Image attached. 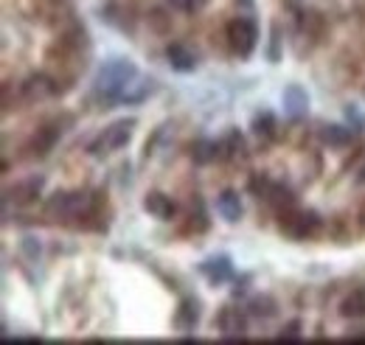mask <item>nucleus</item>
I'll return each instance as SVG.
<instances>
[{
	"label": "nucleus",
	"instance_id": "obj_1",
	"mask_svg": "<svg viewBox=\"0 0 365 345\" xmlns=\"http://www.w3.org/2000/svg\"><path fill=\"white\" fill-rule=\"evenodd\" d=\"M138 79L135 62L130 59H110L98 68L96 79H93V93L104 101V104H121L124 93Z\"/></svg>",
	"mask_w": 365,
	"mask_h": 345
},
{
	"label": "nucleus",
	"instance_id": "obj_2",
	"mask_svg": "<svg viewBox=\"0 0 365 345\" xmlns=\"http://www.w3.org/2000/svg\"><path fill=\"white\" fill-rule=\"evenodd\" d=\"M93 214V197L88 191H56L51 194L46 202V216L56 222H68V219H88Z\"/></svg>",
	"mask_w": 365,
	"mask_h": 345
},
{
	"label": "nucleus",
	"instance_id": "obj_3",
	"mask_svg": "<svg viewBox=\"0 0 365 345\" xmlns=\"http://www.w3.org/2000/svg\"><path fill=\"white\" fill-rule=\"evenodd\" d=\"M135 124H138L135 118H118V121H113V124L88 146V152H91L93 158H101V155H110V152L124 149V146L130 143V138H133Z\"/></svg>",
	"mask_w": 365,
	"mask_h": 345
},
{
	"label": "nucleus",
	"instance_id": "obj_4",
	"mask_svg": "<svg viewBox=\"0 0 365 345\" xmlns=\"http://www.w3.org/2000/svg\"><path fill=\"white\" fill-rule=\"evenodd\" d=\"M228 43L236 56L247 59V56L256 51V43H259V26H256V20H250V17H236V20H230Z\"/></svg>",
	"mask_w": 365,
	"mask_h": 345
},
{
	"label": "nucleus",
	"instance_id": "obj_5",
	"mask_svg": "<svg viewBox=\"0 0 365 345\" xmlns=\"http://www.w3.org/2000/svg\"><path fill=\"white\" fill-rule=\"evenodd\" d=\"M320 227H323V222H320V216L315 211H284L281 216V230L289 236V239H312V236H318Z\"/></svg>",
	"mask_w": 365,
	"mask_h": 345
},
{
	"label": "nucleus",
	"instance_id": "obj_6",
	"mask_svg": "<svg viewBox=\"0 0 365 345\" xmlns=\"http://www.w3.org/2000/svg\"><path fill=\"white\" fill-rule=\"evenodd\" d=\"M281 101H284V113H287L292 121L307 118V113H309V93H307L301 85H287V87H284Z\"/></svg>",
	"mask_w": 365,
	"mask_h": 345
},
{
	"label": "nucleus",
	"instance_id": "obj_7",
	"mask_svg": "<svg viewBox=\"0 0 365 345\" xmlns=\"http://www.w3.org/2000/svg\"><path fill=\"white\" fill-rule=\"evenodd\" d=\"M200 275H205V281L214 287L228 284L233 278V261L230 256H211V259L200 261Z\"/></svg>",
	"mask_w": 365,
	"mask_h": 345
},
{
	"label": "nucleus",
	"instance_id": "obj_8",
	"mask_svg": "<svg viewBox=\"0 0 365 345\" xmlns=\"http://www.w3.org/2000/svg\"><path fill=\"white\" fill-rule=\"evenodd\" d=\"M40 188H43V177H29V180H23V182H17L14 188H6L3 191V202L9 205V202H14V205H29V202H34L37 197H40Z\"/></svg>",
	"mask_w": 365,
	"mask_h": 345
},
{
	"label": "nucleus",
	"instance_id": "obj_9",
	"mask_svg": "<svg viewBox=\"0 0 365 345\" xmlns=\"http://www.w3.org/2000/svg\"><path fill=\"white\" fill-rule=\"evenodd\" d=\"M220 331H222V337H228V340H236V337H245V331H247V314L242 311V309H233V306H225L222 311H220Z\"/></svg>",
	"mask_w": 365,
	"mask_h": 345
},
{
	"label": "nucleus",
	"instance_id": "obj_10",
	"mask_svg": "<svg viewBox=\"0 0 365 345\" xmlns=\"http://www.w3.org/2000/svg\"><path fill=\"white\" fill-rule=\"evenodd\" d=\"M143 211L149 216H155V219H160V222H172L175 214H178V205L172 202V197H166L160 191H149L143 197Z\"/></svg>",
	"mask_w": 365,
	"mask_h": 345
},
{
	"label": "nucleus",
	"instance_id": "obj_11",
	"mask_svg": "<svg viewBox=\"0 0 365 345\" xmlns=\"http://www.w3.org/2000/svg\"><path fill=\"white\" fill-rule=\"evenodd\" d=\"M166 62H169L172 71H178V73H191V71H197V53L182 43L166 45Z\"/></svg>",
	"mask_w": 365,
	"mask_h": 345
},
{
	"label": "nucleus",
	"instance_id": "obj_12",
	"mask_svg": "<svg viewBox=\"0 0 365 345\" xmlns=\"http://www.w3.org/2000/svg\"><path fill=\"white\" fill-rule=\"evenodd\" d=\"M59 135H62V127H59V121H56V124H46V127H40V130L34 132L31 143H29L31 155H34V158H46L48 152L56 146Z\"/></svg>",
	"mask_w": 365,
	"mask_h": 345
},
{
	"label": "nucleus",
	"instance_id": "obj_13",
	"mask_svg": "<svg viewBox=\"0 0 365 345\" xmlns=\"http://www.w3.org/2000/svg\"><path fill=\"white\" fill-rule=\"evenodd\" d=\"M56 93V85L48 79V76H31L23 82V98L26 101H43V98H51Z\"/></svg>",
	"mask_w": 365,
	"mask_h": 345
},
{
	"label": "nucleus",
	"instance_id": "obj_14",
	"mask_svg": "<svg viewBox=\"0 0 365 345\" xmlns=\"http://www.w3.org/2000/svg\"><path fill=\"white\" fill-rule=\"evenodd\" d=\"M217 214L222 216L225 222H230V225L242 219L245 208H242V200H239L236 191H222V194L217 197Z\"/></svg>",
	"mask_w": 365,
	"mask_h": 345
},
{
	"label": "nucleus",
	"instance_id": "obj_15",
	"mask_svg": "<svg viewBox=\"0 0 365 345\" xmlns=\"http://www.w3.org/2000/svg\"><path fill=\"white\" fill-rule=\"evenodd\" d=\"M197 323H200V303L194 298H185L180 303V309H178V314H175V326L180 331H194Z\"/></svg>",
	"mask_w": 365,
	"mask_h": 345
},
{
	"label": "nucleus",
	"instance_id": "obj_16",
	"mask_svg": "<svg viewBox=\"0 0 365 345\" xmlns=\"http://www.w3.org/2000/svg\"><path fill=\"white\" fill-rule=\"evenodd\" d=\"M222 155V143H217V140H197L194 146H191V160L197 163V166H208V163H214L217 158Z\"/></svg>",
	"mask_w": 365,
	"mask_h": 345
},
{
	"label": "nucleus",
	"instance_id": "obj_17",
	"mask_svg": "<svg viewBox=\"0 0 365 345\" xmlns=\"http://www.w3.org/2000/svg\"><path fill=\"white\" fill-rule=\"evenodd\" d=\"M320 140L326 143V146H349L351 143V130L349 127H340V124H326L323 130H320Z\"/></svg>",
	"mask_w": 365,
	"mask_h": 345
},
{
	"label": "nucleus",
	"instance_id": "obj_18",
	"mask_svg": "<svg viewBox=\"0 0 365 345\" xmlns=\"http://www.w3.org/2000/svg\"><path fill=\"white\" fill-rule=\"evenodd\" d=\"M250 130L256 138H264V140H270L275 135V115L270 110H259L256 115H253V121H250Z\"/></svg>",
	"mask_w": 365,
	"mask_h": 345
},
{
	"label": "nucleus",
	"instance_id": "obj_19",
	"mask_svg": "<svg viewBox=\"0 0 365 345\" xmlns=\"http://www.w3.org/2000/svg\"><path fill=\"white\" fill-rule=\"evenodd\" d=\"M222 152H225L228 158H245L247 146H245V138L239 135V130H228L225 140H222Z\"/></svg>",
	"mask_w": 365,
	"mask_h": 345
},
{
	"label": "nucleus",
	"instance_id": "obj_20",
	"mask_svg": "<svg viewBox=\"0 0 365 345\" xmlns=\"http://www.w3.org/2000/svg\"><path fill=\"white\" fill-rule=\"evenodd\" d=\"M247 311H250L253 317H273L275 311H278V303H275L270 295H262V298H253V301H250Z\"/></svg>",
	"mask_w": 365,
	"mask_h": 345
},
{
	"label": "nucleus",
	"instance_id": "obj_21",
	"mask_svg": "<svg viewBox=\"0 0 365 345\" xmlns=\"http://www.w3.org/2000/svg\"><path fill=\"white\" fill-rule=\"evenodd\" d=\"M340 314L343 317H365V295H360V292L349 295L340 303Z\"/></svg>",
	"mask_w": 365,
	"mask_h": 345
},
{
	"label": "nucleus",
	"instance_id": "obj_22",
	"mask_svg": "<svg viewBox=\"0 0 365 345\" xmlns=\"http://www.w3.org/2000/svg\"><path fill=\"white\" fill-rule=\"evenodd\" d=\"M149 93H152V82H138L135 79V82L130 85V90L124 93V101H127V104H138V101H143ZM124 101H121V104H124Z\"/></svg>",
	"mask_w": 365,
	"mask_h": 345
},
{
	"label": "nucleus",
	"instance_id": "obj_23",
	"mask_svg": "<svg viewBox=\"0 0 365 345\" xmlns=\"http://www.w3.org/2000/svg\"><path fill=\"white\" fill-rule=\"evenodd\" d=\"M20 247H23V253H26V256H29L31 261L40 259V239H34V236H26Z\"/></svg>",
	"mask_w": 365,
	"mask_h": 345
},
{
	"label": "nucleus",
	"instance_id": "obj_24",
	"mask_svg": "<svg viewBox=\"0 0 365 345\" xmlns=\"http://www.w3.org/2000/svg\"><path fill=\"white\" fill-rule=\"evenodd\" d=\"M295 337H301V323L298 320H292L281 329V340H295Z\"/></svg>",
	"mask_w": 365,
	"mask_h": 345
},
{
	"label": "nucleus",
	"instance_id": "obj_25",
	"mask_svg": "<svg viewBox=\"0 0 365 345\" xmlns=\"http://www.w3.org/2000/svg\"><path fill=\"white\" fill-rule=\"evenodd\" d=\"M163 3H166L172 11H191V9L197 6L194 0H163Z\"/></svg>",
	"mask_w": 365,
	"mask_h": 345
},
{
	"label": "nucleus",
	"instance_id": "obj_26",
	"mask_svg": "<svg viewBox=\"0 0 365 345\" xmlns=\"http://www.w3.org/2000/svg\"><path fill=\"white\" fill-rule=\"evenodd\" d=\"M346 118L357 124V132H363V130H365V118L360 115V113H357V107H349V110H346Z\"/></svg>",
	"mask_w": 365,
	"mask_h": 345
},
{
	"label": "nucleus",
	"instance_id": "obj_27",
	"mask_svg": "<svg viewBox=\"0 0 365 345\" xmlns=\"http://www.w3.org/2000/svg\"><path fill=\"white\" fill-rule=\"evenodd\" d=\"M270 62H278V29L270 34Z\"/></svg>",
	"mask_w": 365,
	"mask_h": 345
},
{
	"label": "nucleus",
	"instance_id": "obj_28",
	"mask_svg": "<svg viewBox=\"0 0 365 345\" xmlns=\"http://www.w3.org/2000/svg\"><path fill=\"white\" fill-rule=\"evenodd\" d=\"M160 17H163V14H160V11H152V17H149V20H152V23H155V29H158V31H163V29H166V23H163V20H160Z\"/></svg>",
	"mask_w": 365,
	"mask_h": 345
},
{
	"label": "nucleus",
	"instance_id": "obj_29",
	"mask_svg": "<svg viewBox=\"0 0 365 345\" xmlns=\"http://www.w3.org/2000/svg\"><path fill=\"white\" fill-rule=\"evenodd\" d=\"M360 180H363V182H365V172H363V177H360Z\"/></svg>",
	"mask_w": 365,
	"mask_h": 345
}]
</instances>
